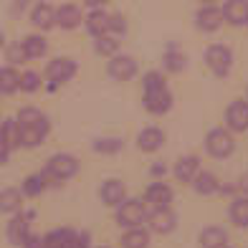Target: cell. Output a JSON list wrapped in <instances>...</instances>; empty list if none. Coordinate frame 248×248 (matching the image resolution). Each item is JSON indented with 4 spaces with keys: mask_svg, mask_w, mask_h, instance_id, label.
<instances>
[{
    "mask_svg": "<svg viewBox=\"0 0 248 248\" xmlns=\"http://www.w3.org/2000/svg\"><path fill=\"white\" fill-rule=\"evenodd\" d=\"M198 172H200V157L198 155H183V157H177V162L172 167L175 180H177V183H183V185L193 183Z\"/></svg>",
    "mask_w": 248,
    "mask_h": 248,
    "instance_id": "d6986e66",
    "label": "cell"
},
{
    "mask_svg": "<svg viewBox=\"0 0 248 248\" xmlns=\"http://www.w3.org/2000/svg\"><path fill=\"white\" fill-rule=\"evenodd\" d=\"M200 5H213V3H218V0H198Z\"/></svg>",
    "mask_w": 248,
    "mask_h": 248,
    "instance_id": "ee69618b",
    "label": "cell"
},
{
    "mask_svg": "<svg viewBox=\"0 0 248 248\" xmlns=\"http://www.w3.org/2000/svg\"><path fill=\"white\" fill-rule=\"evenodd\" d=\"M228 216H231L233 225H238V228H248V195H235L231 200Z\"/></svg>",
    "mask_w": 248,
    "mask_h": 248,
    "instance_id": "f1b7e54d",
    "label": "cell"
},
{
    "mask_svg": "<svg viewBox=\"0 0 248 248\" xmlns=\"http://www.w3.org/2000/svg\"><path fill=\"white\" fill-rule=\"evenodd\" d=\"M23 193H20L18 187H5L0 190V213H5V216H16V213L23 210Z\"/></svg>",
    "mask_w": 248,
    "mask_h": 248,
    "instance_id": "d4e9b609",
    "label": "cell"
},
{
    "mask_svg": "<svg viewBox=\"0 0 248 248\" xmlns=\"http://www.w3.org/2000/svg\"><path fill=\"white\" fill-rule=\"evenodd\" d=\"M48 185H51V180L46 177V172H33V175H28L26 180H23V185H20V193H23L26 198H38V195H43L48 190Z\"/></svg>",
    "mask_w": 248,
    "mask_h": 248,
    "instance_id": "484cf974",
    "label": "cell"
},
{
    "mask_svg": "<svg viewBox=\"0 0 248 248\" xmlns=\"http://www.w3.org/2000/svg\"><path fill=\"white\" fill-rule=\"evenodd\" d=\"M0 122H3V119H0Z\"/></svg>",
    "mask_w": 248,
    "mask_h": 248,
    "instance_id": "bcb514c9",
    "label": "cell"
},
{
    "mask_svg": "<svg viewBox=\"0 0 248 248\" xmlns=\"http://www.w3.org/2000/svg\"><path fill=\"white\" fill-rule=\"evenodd\" d=\"M36 218V213L33 210H28V213H16L13 218H10V223H8V241H10V246H16V248H23V243H26V238L31 235V220Z\"/></svg>",
    "mask_w": 248,
    "mask_h": 248,
    "instance_id": "30bf717a",
    "label": "cell"
},
{
    "mask_svg": "<svg viewBox=\"0 0 248 248\" xmlns=\"http://www.w3.org/2000/svg\"><path fill=\"white\" fill-rule=\"evenodd\" d=\"M99 198H101V202H104V205L117 208L119 202L127 198V187H124L122 180L109 177V180H104V183H101V187H99Z\"/></svg>",
    "mask_w": 248,
    "mask_h": 248,
    "instance_id": "44dd1931",
    "label": "cell"
},
{
    "mask_svg": "<svg viewBox=\"0 0 248 248\" xmlns=\"http://www.w3.org/2000/svg\"><path fill=\"white\" fill-rule=\"evenodd\" d=\"M28 20H31L33 31L48 33V31L56 28V8L51 3H46V0H38V3L28 10Z\"/></svg>",
    "mask_w": 248,
    "mask_h": 248,
    "instance_id": "7c38bea8",
    "label": "cell"
},
{
    "mask_svg": "<svg viewBox=\"0 0 248 248\" xmlns=\"http://www.w3.org/2000/svg\"><path fill=\"white\" fill-rule=\"evenodd\" d=\"M127 31H129V23H127V16H122V13H111L109 16V36H114V38H124L127 36Z\"/></svg>",
    "mask_w": 248,
    "mask_h": 248,
    "instance_id": "e575fe53",
    "label": "cell"
},
{
    "mask_svg": "<svg viewBox=\"0 0 248 248\" xmlns=\"http://www.w3.org/2000/svg\"><path fill=\"white\" fill-rule=\"evenodd\" d=\"M43 78L38 71H33V69H26V71H20V92L23 94H36L43 89Z\"/></svg>",
    "mask_w": 248,
    "mask_h": 248,
    "instance_id": "d6a6232c",
    "label": "cell"
},
{
    "mask_svg": "<svg viewBox=\"0 0 248 248\" xmlns=\"http://www.w3.org/2000/svg\"><path fill=\"white\" fill-rule=\"evenodd\" d=\"M84 10L81 5H76V3H61V5H56V28H61V31H76V28H81L84 26Z\"/></svg>",
    "mask_w": 248,
    "mask_h": 248,
    "instance_id": "4fadbf2b",
    "label": "cell"
},
{
    "mask_svg": "<svg viewBox=\"0 0 248 248\" xmlns=\"http://www.w3.org/2000/svg\"><path fill=\"white\" fill-rule=\"evenodd\" d=\"M225 23L223 20V10L213 3V5H200L195 10V28L202 33H216L220 31V26Z\"/></svg>",
    "mask_w": 248,
    "mask_h": 248,
    "instance_id": "5bb4252c",
    "label": "cell"
},
{
    "mask_svg": "<svg viewBox=\"0 0 248 248\" xmlns=\"http://www.w3.org/2000/svg\"><path fill=\"white\" fill-rule=\"evenodd\" d=\"M89 243H92V235H89L86 231H74V243H71V248H89Z\"/></svg>",
    "mask_w": 248,
    "mask_h": 248,
    "instance_id": "8d00e7d4",
    "label": "cell"
},
{
    "mask_svg": "<svg viewBox=\"0 0 248 248\" xmlns=\"http://www.w3.org/2000/svg\"><path fill=\"white\" fill-rule=\"evenodd\" d=\"M38 0H13V5H10V16H18V13H26L36 5Z\"/></svg>",
    "mask_w": 248,
    "mask_h": 248,
    "instance_id": "d590c367",
    "label": "cell"
},
{
    "mask_svg": "<svg viewBox=\"0 0 248 248\" xmlns=\"http://www.w3.org/2000/svg\"><path fill=\"white\" fill-rule=\"evenodd\" d=\"M165 140H167V134H165V129H160V127H144V129L137 132V137H134V142H137V150H140V152H147V155L162 150V147H165Z\"/></svg>",
    "mask_w": 248,
    "mask_h": 248,
    "instance_id": "2e32d148",
    "label": "cell"
},
{
    "mask_svg": "<svg viewBox=\"0 0 248 248\" xmlns=\"http://www.w3.org/2000/svg\"><path fill=\"white\" fill-rule=\"evenodd\" d=\"M20 46H23L28 61H38V59H46V56H48L51 43H48V38H46V33L33 31V33H28V36H23Z\"/></svg>",
    "mask_w": 248,
    "mask_h": 248,
    "instance_id": "e0dca14e",
    "label": "cell"
},
{
    "mask_svg": "<svg viewBox=\"0 0 248 248\" xmlns=\"http://www.w3.org/2000/svg\"><path fill=\"white\" fill-rule=\"evenodd\" d=\"M109 10L107 8H94L89 10V13L84 16V28L92 38H99V36H107L109 33Z\"/></svg>",
    "mask_w": 248,
    "mask_h": 248,
    "instance_id": "ffe728a7",
    "label": "cell"
},
{
    "mask_svg": "<svg viewBox=\"0 0 248 248\" xmlns=\"http://www.w3.org/2000/svg\"><path fill=\"white\" fill-rule=\"evenodd\" d=\"M10 152H13V144H10L3 134H0V165H5L10 160Z\"/></svg>",
    "mask_w": 248,
    "mask_h": 248,
    "instance_id": "74e56055",
    "label": "cell"
},
{
    "mask_svg": "<svg viewBox=\"0 0 248 248\" xmlns=\"http://www.w3.org/2000/svg\"><path fill=\"white\" fill-rule=\"evenodd\" d=\"M84 3V8H89V10H94V8H107L111 0H81Z\"/></svg>",
    "mask_w": 248,
    "mask_h": 248,
    "instance_id": "60d3db41",
    "label": "cell"
},
{
    "mask_svg": "<svg viewBox=\"0 0 248 248\" xmlns=\"http://www.w3.org/2000/svg\"><path fill=\"white\" fill-rule=\"evenodd\" d=\"M233 61H235L233 48L225 46V43H213V46L205 48V66L210 69L213 76L225 78L233 71Z\"/></svg>",
    "mask_w": 248,
    "mask_h": 248,
    "instance_id": "277c9868",
    "label": "cell"
},
{
    "mask_svg": "<svg viewBox=\"0 0 248 248\" xmlns=\"http://www.w3.org/2000/svg\"><path fill=\"white\" fill-rule=\"evenodd\" d=\"M71 243H74L71 228H53L51 233L43 235V246L46 248H71Z\"/></svg>",
    "mask_w": 248,
    "mask_h": 248,
    "instance_id": "4dcf8cb0",
    "label": "cell"
},
{
    "mask_svg": "<svg viewBox=\"0 0 248 248\" xmlns=\"http://www.w3.org/2000/svg\"><path fill=\"white\" fill-rule=\"evenodd\" d=\"M147 205L137 198H124L119 205H117V225L119 228H137L147 220Z\"/></svg>",
    "mask_w": 248,
    "mask_h": 248,
    "instance_id": "52a82bcc",
    "label": "cell"
},
{
    "mask_svg": "<svg viewBox=\"0 0 248 248\" xmlns=\"http://www.w3.org/2000/svg\"><path fill=\"white\" fill-rule=\"evenodd\" d=\"M162 71L165 74H183L187 71V56L177 48H167L162 53Z\"/></svg>",
    "mask_w": 248,
    "mask_h": 248,
    "instance_id": "4316f807",
    "label": "cell"
},
{
    "mask_svg": "<svg viewBox=\"0 0 248 248\" xmlns=\"http://www.w3.org/2000/svg\"><path fill=\"white\" fill-rule=\"evenodd\" d=\"M223 20L233 28L248 26V0H225L223 3Z\"/></svg>",
    "mask_w": 248,
    "mask_h": 248,
    "instance_id": "ac0fdd59",
    "label": "cell"
},
{
    "mask_svg": "<svg viewBox=\"0 0 248 248\" xmlns=\"http://www.w3.org/2000/svg\"><path fill=\"white\" fill-rule=\"evenodd\" d=\"M175 96L170 92L167 76L160 69H150L142 74V107L152 117H165L172 109Z\"/></svg>",
    "mask_w": 248,
    "mask_h": 248,
    "instance_id": "7a4b0ae2",
    "label": "cell"
},
{
    "mask_svg": "<svg viewBox=\"0 0 248 248\" xmlns=\"http://www.w3.org/2000/svg\"><path fill=\"white\" fill-rule=\"evenodd\" d=\"M198 243L200 248H223L228 246V231L220 228V225H208L198 233Z\"/></svg>",
    "mask_w": 248,
    "mask_h": 248,
    "instance_id": "7402d4cb",
    "label": "cell"
},
{
    "mask_svg": "<svg viewBox=\"0 0 248 248\" xmlns=\"http://www.w3.org/2000/svg\"><path fill=\"white\" fill-rule=\"evenodd\" d=\"M78 160L74 155L69 152H56L48 157L46 167H43V172H46V177L51 180V183H66V180H71L76 172H78Z\"/></svg>",
    "mask_w": 248,
    "mask_h": 248,
    "instance_id": "3957f363",
    "label": "cell"
},
{
    "mask_svg": "<svg viewBox=\"0 0 248 248\" xmlns=\"http://www.w3.org/2000/svg\"><path fill=\"white\" fill-rule=\"evenodd\" d=\"M225 129L233 134L248 132V99H233L225 107Z\"/></svg>",
    "mask_w": 248,
    "mask_h": 248,
    "instance_id": "8fae6325",
    "label": "cell"
},
{
    "mask_svg": "<svg viewBox=\"0 0 248 248\" xmlns=\"http://www.w3.org/2000/svg\"><path fill=\"white\" fill-rule=\"evenodd\" d=\"M223 248H231V246H223Z\"/></svg>",
    "mask_w": 248,
    "mask_h": 248,
    "instance_id": "f6af8a7d",
    "label": "cell"
},
{
    "mask_svg": "<svg viewBox=\"0 0 248 248\" xmlns=\"http://www.w3.org/2000/svg\"><path fill=\"white\" fill-rule=\"evenodd\" d=\"M5 46H8V36H5V31L0 28V53L5 51Z\"/></svg>",
    "mask_w": 248,
    "mask_h": 248,
    "instance_id": "7bdbcfd3",
    "label": "cell"
},
{
    "mask_svg": "<svg viewBox=\"0 0 248 248\" xmlns=\"http://www.w3.org/2000/svg\"><path fill=\"white\" fill-rule=\"evenodd\" d=\"M150 175H152L155 180H162V177L167 175V167H165V165H160V162H157V165H152V167H150Z\"/></svg>",
    "mask_w": 248,
    "mask_h": 248,
    "instance_id": "ab89813d",
    "label": "cell"
},
{
    "mask_svg": "<svg viewBox=\"0 0 248 248\" xmlns=\"http://www.w3.org/2000/svg\"><path fill=\"white\" fill-rule=\"evenodd\" d=\"M150 246V228H127L122 235V248H147Z\"/></svg>",
    "mask_w": 248,
    "mask_h": 248,
    "instance_id": "83f0119b",
    "label": "cell"
},
{
    "mask_svg": "<svg viewBox=\"0 0 248 248\" xmlns=\"http://www.w3.org/2000/svg\"><path fill=\"white\" fill-rule=\"evenodd\" d=\"M78 74V63L76 59H71V56H53V59L46 63V74H43V78L56 86H63L69 84L71 78Z\"/></svg>",
    "mask_w": 248,
    "mask_h": 248,
    "instance_id": "ba28073f",
    "label": "cell"
},
{
    "mask_svg": "<svg viewBox=\"0 0 248 248\" xmlns=\"http://www.w3.org/2000/svg\"><path fill=\"white\" fill-rule=\"evenodd\" d=\"M16 129H18V150H36L51 134V117L38 107H23L16 111Z\"/></svg>",
    "mask_w": 248,
    "mask_h": 248,
    "instance_id": "6da1fadb",
    "label": "cell"
},
{
    "mask_svg": "<svg viewBox=\"0 0 248 248\" xmlns=\"http://www.w3.org/2000/svg\"><path fill=\"white\" fill-rule=\"evenodd\" d=\"M150 225V233H157V235H167L177 228V216L172 213V208H162V210H150L147 213V220Z\"/></svg>",
    "mask_w": 248,
    "mask_h": 248,
    "instance_id": "9a60e30c",
    "label": "cell"
},
{
    "mask_svg": "<svg viewBox=\"0 0 248 248\" xmlns=\"http://www.w3.org/2000/svg\"><path fill=\"white\" fill-rule=\"evenodd\" d=\"M3 56H5V63L8 66H23V63H28V56H26V51H23V46H20V41H13V43H8L5 46V51H3Z\"/></svg>",
    "mask_w": 248,
    "mask_h": 248,
    "instance_id": "836d02e7",
    "label": "cell"
},
{
    "mask_svg": "<svg viewBox=\"0 0 248 248\" xmlns=\"http://www.w3.org/2000/svg\"><path fill=\"white\" fill-rule=\"evenodd\" d=\"M246 28H248V26H246Z\"/></svg>",
    "mask_w": 248,
    "mask_h": 248,
    "instance_id": "7dc6e473",
    "label": "cell"
},
{
    "mask_svg": "<svg viewBox=\"0 0 248 248\" xmlns=\"http://www.w3.org/2000/svg\"><path fill=\"white\" fill-rule=\"evenodd\" d=\"M193 190L198 195H202V198H208V195H216V193H220V180L213 175L210 170H200L198 175H195V180L193 183Z\"/></svg>",
    "mask_w": 248,
    "mask_h": 248,
    "instance_id": "cb8c5ba5",
    "label": "cell"
},
{
    "mask_svg": "<svg viewBox=\"0 0 248 248\" xmlns=\"http://www.w3.org/2000/svg\"><path fill=\"white\" fill-rule=\"evenodd\" d=\"M124 150V140L122 137H96L92 142V152L94 155H119Z\"/></svg>",
    "mask_w": 248,
    "mask_h": 248,
    "instance_id": "1f68e13d",
    "label": "cell"
},
{
    "mask_svg": "<svg viewBox=\"0 0 248 248\" xmlns=\"http://www.w3.org/2000/svg\"><path fill=\"white\" fill-rule=\"evenodd\" d=\"M205 152L216 160H225L235 152V137L231 129L225 127H213L208 134H205Z\"/></svg>",
    "mask_w": 248,
    "mask_h": 248,
    "instance_id": "8992f818",
    "label": "cell"
},
{
    "mask_svg": "<svg viewBox=\"0 0 248 248\" xmlns=\"http://www.w3.org/2000/svg\"><path fill=\"white\" fill-rule=\"evenodd\" d=\"M92 48H94V53H96V56H101V59H111L114 53H119V51H122V41L107 33V36L94 38Z\"/></svg>",
    "mask_w": 248,
    "mask_h": 248,
    "instance_id": "f546056e",
    "label": "cell"
},
{
    "mask_svg": "<svg viewBox=\"0 0 248 248\" xmlns=\"http://www.w3.org/2000/svg\"><path fill=\"white\" fill-rule=\"evenodd\" d=\"M235 190H238L241 195H248V172L241 175V180H238V185H235Z\"/></svg>",
    "mask_w": 248,
    "mask_h": 248,
    "instance_id": "b9f144b4",
    "label": "cell"
},
{
    "mask_svg": "<svg viewBox=\"0 0 248 248\" xmlns=\"http://www.w3.org/2000/svg\"><path fill=\"white\" fill-rule=\"evenodd\" d=\"M140 74V63L132 53H114L111 59H107V76L117 84H127Z\"/></svg>",
    "mask_w": 248,
    "mask_h": 248,
    "instance_id": "5b68a950",
    "label": "cell"
},
{
    "mask_svg": "<svg viewBox=\"0 0 248 248\" xmlns=\"http://www.w3.org/2000/svg\"><path fill=\"white\" fill-rule=\"evenodd\" d=\"M20 92V71L16 66H0V96H13Z\"/></svg>",
    "mask_w": 248,
    "mask_h": 248,
    "instance_id": "603a6c76",
    "label": "cell"
},
{
    "mask_svg": "<svg viewBox=\"0 0 248 248\" xmlns=\"http://www.w3.org/2000/svg\"><path fill=\"white\" fill-rule=\"evenodd\" d=\"M23 248H46V246H43V238H41V235H28V238H26V243H23Z\"/></svg>",
    "mask_w": 248,
    "mask_h": 248,
    "instance_id": "f35d334b",
    "label": "cell"
},
{
    "mask_svg": "<svg viewBox=\"0 0 248 248\" xmlns=\"http://www.w3.org/2000/svg\"><path fill=\"white\" fill-rule=\"evenodd\" d=\"M172 187L165 183V180H155V183L147 185V190H144V205H147L150 210H162V208H170L172 205Z\"/></svg>",
    "mask_w": 248,
    "mask_h": 248,
    "instance_id": "9c48e42d",
    "label": "cell"
}]
</instances>
